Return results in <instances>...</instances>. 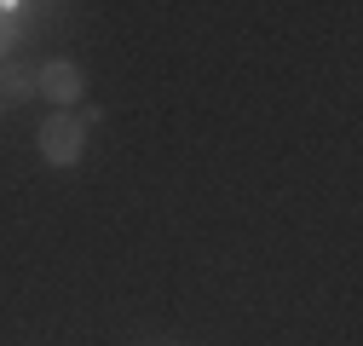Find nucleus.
<instances>
[{
  "instance_id": "f257e3e1",
  "label": "nucleus",
  "mask_w": 363,
  "mask_h": 346,
  "mask_svg": "<svg viewBox=\"0 0 363 346\" xmlns=\"http://www.w3.org/2000/svg\"><path fill=\"white\" fill-rule=\"evenodd\" d=\"M81 145H86V127H81V116H47V127H40V156H47L52 167L81 162Z\"/></svg>"
},
{
  "instance_id": "f03ea898",
  "label": "nucleus",
  "mask_w": 363,
  "mask_h": 346,
  "mask_svg": "<svg viewBox=\"0 0 363 346\" xmlns=\"http://www.w3.org/2000/svg\"><path fill=\"white\" fill-rule=\"evenodd\" d=\"M81 86H86V75L75 64H47V75H40V93H47L52 104H75Z\"/></svg>"
},
{
  "instance_id": "7ed1b4c3",
  "label": "nucleus",
  "mask_w": 363,
  "mask_h": 346,
  "mask_svg": "<svg viewBox=\"0 0 363 346\" xmlns=\"http://www.w3.org/2000/svg\"><path fill=\"white\" fill-rule=\"evenodd\" d=\"M29 93H35V75H29L23 64L6 58V69H0V99H12V104H18V99H29Z\"/></svg>"
},
{
  "instance_id": "20e7f679",
  "label": "nucleus",
  "mask_w": 363,
  "mask_h": 346,
  "mask_svg": "<svg viewBox=\"0 0 363 346\" xmlns=\"http://www.w3.org/2000/svg\"><path fill=\"white\" fill-rule=\"evenodd\" d=\"M12 35H18V29H12L6 18H0V58H6V52H12Z\"/></svg>"
}]
</instances>
